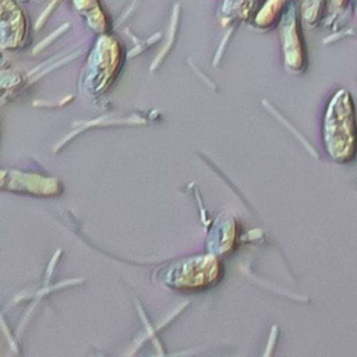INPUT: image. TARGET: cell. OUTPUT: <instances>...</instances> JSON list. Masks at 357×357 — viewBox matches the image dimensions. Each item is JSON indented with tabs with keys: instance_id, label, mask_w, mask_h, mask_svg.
I'll return each mask as SVG.
<instances>
[{
	"instance_id": "cell-3",
	"label": "cell",
	"mask_w": 357,
	"mask_h": 357,
	"mask_svg": "<svg viewBox=\"0 0 357 357\" xmlns=\"http://www.w3.org/2000/svg\"><path fill=\"white\" fill-rule=\"evenodd\" d=\"M236 222H229L225 220L223 222V226H220L218 229V238H216V248L215 251L219 252V254H223V252H227L230 247L234 245V240H236Z\"/></svg>"
},
{
	"instance_id": "cell-1",
	"label": "cell",
	"mask_w": 357,
	"mask_h": 357,
	"mask_svg": "<svg viewBox=\"0 0 357 357\" xmlns=\"http://www.w3.org/2000/svg\"><path fill=\"white\" fill-rule=\"evenodd\" d=\"M324 141L328 153L337 162H349L357 152V128L353 99L347 91H339L325 114Z\"/></svg>"
},
{
	"instance_id": "cell-2",
	"label": "cell",
	"mask_w": 357,
	"mask_h": 357,
	"mask_svg": "<svg viewBox=\"0 0 357 357\" xmlns=\"http://www.w3.org/2000/svg\"><path fill=\"white\" fill-rule=\"evenodd\" d=\"M223 275L219 258L213 255H195L178 261L169 273L167 282L181 291H198L215 286Z\"/></svg>"
}]
</instances>
